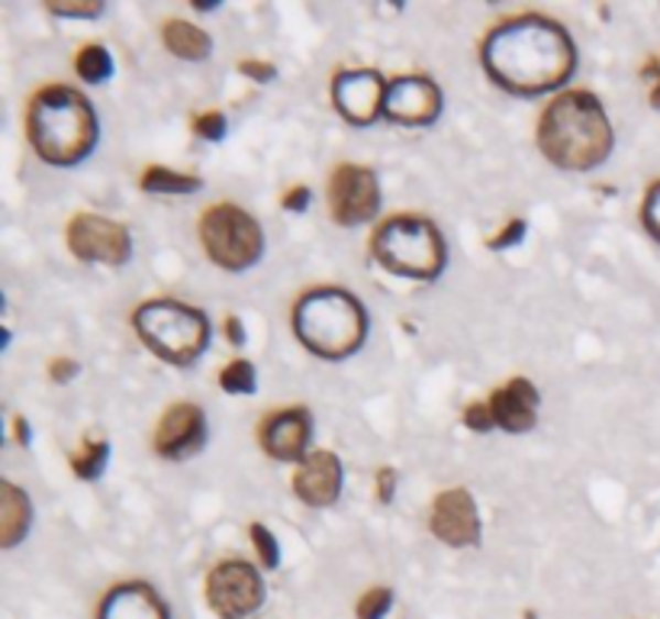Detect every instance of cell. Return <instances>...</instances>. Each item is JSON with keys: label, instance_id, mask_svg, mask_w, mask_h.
Listing matches in <instances>:
<instances>
[{"label": "cell", "instance_id": "10", "mask_svg": "<svg viewBox=\"0 0 660 619\" xmlns=\"http://www.w3.org/2000/svg\"><path fill=\"white\" fill-rule=\"evenodd\" d=\"M329 210L338 226H361L380 213V184L371 168L342 166L329 181Z\"/></svg>", "mask_w": 660, "mask_h": 619}, {"label": "cell", "instance_id": "7", "mask_svg": "<svg viewBox=\"0 0 660 619\" xmlns=\"http://www.w3.org/2000/svg\"><path fill=\"white\" fill-rule=\"evenodd\" d=\"M201 243L213 265L226 271H246L264 252V233L242 206L216 204L201 220Z\"/></svg>", "mask_w": 660, "mask_h": 619}, {"label": "cell", "instance_id": "23", "mask_svg": "<svg viewBox=\"0 0 660 619\" xmlns=\"http://www.w3.org/2000/svg\"><path fill=\"white\" fill-rule=\"evenodd\" d=\"M107 458H110V442L107 439H90L82 449V455L72 458V471L82 478V481H97L107 468Z\"/></svg>", "mask_w": 660, "mask_h": 619}, {"label": "cell", "instance_id": "28", "mask_svg": "<svg viewBox=\"0 0 660 619\" xmlns=\"http://www.w3.org/2000/svg\"><path fill=\"white\" fill-rule=\"evenodd\" d=\"M194 132H197L201 139L219 142V139L226 136V117H223L219 110H209V114H204V117L194 120Z\"/></svg>", "mask_w": 660, "mask_h": 619}, {"label": "cell", "instance_id": "21", "mask_svg": "<svg viewBox=\"0 0 660 619\" xmlns=\"http://www.w3.org/2000/svg\"><path fill=\"white\" fill-rule=\"evenodd\" d=\"M142 191H149V194H194V191H201V178L177 174L171 168H149L142 174Z\"/></svg>", "mask_w": 660, "mask_h": 619}, {"label": "cell", "instance_id": "34", "mask_svg": "<svg viewBox=\"0 0 660 619\" xmlns=\"http://www.w3.org/2000/svg\"><path fill=\"white\" fill-rule=\"evenodd\" d=\"M48 374H52V381L68 384V381L78 374V362H72V359H55V362L48 365Z\"/></svg>", "mask_w": 660, "mask_h": 619}, {"label": "cell", "instance_id": "31", "mask_svg": "<svg viewBox=\"0 0 660 619\" xmlns=\"http://www.w3.org/2000/svg\"><path fill=\"white\" fill-rule=\"evenodd\" d=\"M522 236H526V220H512L499 236H494L487 246L494 248V252H502V248L516 246V243H522Z\"/></svg>", "mask_w": 660, "mask_h": 619}, {"label": "cell", "instance_id": "37", "mask_svg": "<svg viewBox=\"0 0 660 619\" xmlns=\"http://www.w3.org/2000/svg\"><path fill=\"white\" fill-rule=\"evenodd\" d=\"M645 72H648V75H658V84H654V90H651V104L660 110V62H651Z\"/></svg>", "mask_w": 660, "mask_h": 619}, {"label": "cell", "instance_id": "29", "mask_svg": "<svg viewBox=\"0 0 660 619\" xmlns=\"http://www.w3.org/2000/svg\"><path fill=\"white\" fill-rule=\"evenodd\" d=\"M641 223H645V230L660 239V181L648 191V198H645V204H641Z\"/></svg>", "mask_w": 660, "mask_h": 619}, {"label": "cell", "instance_id": "36", "mask_svg": "<svg viewBox=\"0 0 660 619\" xmlns=\"http://www.w3.org/2000/svg\"><path fill=\"white\" fill-rule=\"evenodd\" d=\"M226 335H229L232 345H246V327H242L239 317H229V320H226Z\"/></svg>", "mask_w": 660, "mask_h": 619}, {"label": "cell", "instance_id": "27", "mask_svg": "<svg viewBox=\"0 0 660 619\" xmlns=\"http://www.w3.org/2000/svg\"><path fill=\"white\" fill-rule=\"evenodd\" d=\"M48 10L52 13H58V17H78V20H90V17H100L104 13V3H97V0H55V3H48Z\"/></svg>", "mask_w": 660, "mask_h": 619}, {"label": "cell", "instance_id": "32", "mask_svg": "<svg viewBox=\"0 0 660 619\" xmlns=\"http://www.w3.org/2000/svg\"><path fill=\"white\" fill-rule=\"evenodd\" d=\"M239 72H242L246 78H251V82H261V84H268L278 78V68H274V65H268V62H242V65H239Z\"/></svg>", "mask_w": 660, "mask_h": 619}, {"label": "cell", "instance_id": "18", "mask_svg": "<svg viewBox=\"0 0 660 619\" xmlns=\"http://www.w3.org/2000/svg\"><path fill=\"white\" fill-rule=\"evenodd\" d=\"M97 619H171V613L155 587L132 580V584H117L104 597Z\"/></svg>", "mask_w": 660, "mask_h": 619}, {"label": "cell", "instance_id": "15", "mask_svg": "<svg viewBox=\"0 0 660 619\" xmlns=\"http://www.w3.org/2000/svg\"><path fill=\"white\" fill-rule=\"evenodd\" d=\"M261 449L278 461H303L313 439V416L303 407L271 413L258 429Z\"/></svg>", "mask_w": 660, "mask_h": 619}, {"label": "cell", "instance_id": "6", "mask_svg": "<svg viewBox=\"0 0 660 619\" xmlns=\"http://www.w3.org/2000/svg\"><path fill=\"white\" fill-rule=\"evenodd\" d=\"M371 252L387 271L413 281L439 278L448 258L445 236L425 216H393L380 223L371 239Z\"/></svg>", "mask_w": 660, "mask_h": 619}, {"label": "cell", "instance_id": "3", "mask_svg": "<svg viewBox=\"0 0 660 619\" xmlns=\"http://www.w3.org/2000/svg\"><path fill=\"white\" fill-rule=\"evenodd\" d=\"M26 136L42 162L65 168L78 166L94 152L100 139V126L84 94L65 84H52V87H42L30 104Z\"/></svg>", "mask_w": 660, "mask_h": 619}, {"label": "cell", "instance_id": "11", "mask_svg": "<svg viewBox=\"0 0 660 619\" xmlns=\"http://www.w3.org/2000/svg\"><path fill=\"white\" fill-rule=\"evenodd\" d=\"M387 82L374 68H348L332 78V104L355 126H371L383 117Z\"/></svg>", "mask_w": 660, "mask_h": 619}, {"label": "cell", "instance_id": "30", "mask_svg": "<svg viewBox=\"0 0 660 619\" xmlns=\"http://www.w3.org/2000/svg\"><path fill=\"white\" fill-rule=\"evenodd\" d=\"M461 419H464V426H470L474 433H490V429L496 426L494 410H490V401H487V404H470Z\"/></svg>", "mask_w": 660, "mask_h": 619}, {"label": "cell", "instance_id": "17", "mask_svg": "<svg viewBox=\"0 0 660 619\" xmlns=\"http://www.w3.org/2000/svg\"><path fill=\"white\" fill-rule=\"evenodd\" d=\"M538 387L529 377H512L490 397V410L499 429L506 433H529L538 423Z\"/></svg>", "mask_w": 660, "mask_h": 619}, {"label": "cell", "instance_id": "22", "mask_svg": "<svg viewBox=\"0 0 660 619\" xmlns=\"http://www.w3.org/2000/svg\"><path fill=\"white\" fill-rule=\"evenodd\" d=\"M75 72H78V78L87 84H104L110 82V75H113V58H110V52L104 49V45H84L82 52L75 55Z\"/></svg>", "mask_w": 660, "mask_h": 619}, {"label": "cell", "instance_id": "4", "mask_svg": "<svg viewBox=\"0 0 660 619\" xmlns=\"http://www.w3.org/2000/svg\"><path fill=\"white\" fill-rule=\"evenodd\" d=\"M293 332L303 349L320 359H348L365 345L368 310L342 288H316L303 294L293 307Z\"/></svg>", "mask_w": 660, "mask_h": 619}, {"label": "cell", "instance_id": "8", "mask_svg": "<svg viewBox=\"0 0 660 619\" xmlns=\"http://www.w3.org/2000/svg\"><path fill=\"white\" fill-rule=\"evenodd\" d=\"M207 604L219 619H248L264 604V580L248 562H219L207 578Z\"/></svg>", "mask_w": 660, "mask_h": 619}, {"label": "cell", "instance_id": "13", "mask_svg": "<svg viewBox=\"0 0 660 619\" xmlns=\"http://www.w3.org/2000/svg\"><path fill=\"white\" fill-rule=\"evenodd\" d=\"M207 446V416L197 404H174L155 429V452L167 461L194 458Z\"/></svg>", "mask_w": 660, "mask_h": 619}, {"label": "cell", "instance_id": "12", "mask_svg": "<svg viewBox=\"0 0 660 619\" xmlns=\"http://www.w3.org/2000/svg\"><path fill=\"white\" fill-rule=\"evenodd\" d=\"M442 114V90L422 75H403L387 82L383 117L403 126H429Z\"/></svg>", "mask_w": 660, "mask_h": 619}, {"label": "cell", "instance_id": "35", "mask_svg": "<svg viewBox=\"0 0 660 619\" xmlns=\"http://www.w3.org/2000/svg\"><path fill=\"white\" fill-rule=\"evenodd\" d=\"M310 204V188H293L290 194H284V210H293V213H300V210H306Z\"/></svg>", "mask_w": 660, "mask_h": 619}, {"label": "cell", "instance_id": "9", "mask_svg": "<svg viewBox=\"0 0 660 619\" xmlns=\"http://www.w3.org/2000/svg\"><path fill=\"white\" fill-rule=\"evenodd\" d=\"M68 248H72V255H78L82 262L120 268V265L129 262V255H132V239H129V230H126V226L107 220V216L78 213V216L68 223Z\"/></svg>", "mask_w": 660, "mask_h": 619}, {"label": "cell", "instance_id": "25", "mask_svg": "<svg viewBox=\"0 0 660 619\" xmlns=\"http://www.w3.org/2000/svg\"><path fill=\"white\" fill-rule=\"evenodd\" d=\"M248 533H251V542H255V552H258V562H261V568L274 572V568L281 565V548H278V538H274V533H271L268 526H261V523H255Z\"/></svg>", "mask_w": 660, "mask_h": 619}, {"label": "cell", "instance_id": "2", "mask_svg": "<svg viewBox=\"0 0 660 619\" xmlns=\"http://www.w3.org/2000/svg\"><path fill=\"white\" fill-rule=\"evenodd\" d=\"M613 146V124L589 90H567L554 97L538 124L541 156L564 171H589L603 166Z\"/></svg>", "mask_w": 660, "mask_h": 619}, {"label": "cell", "instance_id": "5", "mask_svg": "<svg viewBox=\"0 0 660 619\" xmlns=\"http://www.w3.org/2000/svg\"><path fill=\"white\" fill-rule=\"evenodd\" d=\"M132 330L149 352L167 365H194L209 345V320L204 310L181 300H149L132 313Z\"/></svg>", "mask_w": 660, "mask_h": 619}, {"label": "cell", "instance_id": "26", "mask_svg": "<svg viewBox=\"0 0 660 619\" xmlns=\"http://www.w3.org/2000/svg\"><path fill=\"white\" fill-rule=\"evenodd\" d=\"M393 607V590L390 587H374L358 600V619H383Z\"/></svg>", "mask_w": 660, "mask_h": 619}, {"label": "cell", "instance_id": "19", "mask_svg": "<svg viewBox=\"0 0 660 619\" xmlns=\"http://www.w3.org/2000/svg\"><path fill=\"white\" fill-rule=\"evenodd\" d=\"M30 520H33L30 497L23 494L17 484L3 481L0 484V542H3V548H13L30 533Z\"/></svg>", "mask_w": 660, "mask_h": 619}, {"label": "cell", "instance_id": "14", "mask_svg": "<svg viewBox=\"0 0 660 619\" xmlns=\"http://www.w3.org/2000/svg\"><path fill=\"white\" fill-rule=\"evenodd\" d=\"M429 526H432V536L442 538L452 548L477 545L480 542V513H477L470 491L454 488V491L435 497Z\"/></svg>", "mask_w": 660, "mask_h": 619}, {"label": "cell", "instance_id": "1", "mask_svg": "<svg viewBox=\"0 0 660 619\" xmlns=\"http://www.w3.org/2000/svg\"><path fill=\"white\" fill-rule=\"evenodd\" d=\"M484 72L509 94L538 97L558 90L577 68V49L567 30L548 17L526 13L490 30L480 49Z\"/></svg>", "mask_w": 660, "mask_h": 619}, {"label": "cell", "instance_id": "20", "mask_svg": "<svg viewBox=\"0 0 660 619\" xmlns=\"http://www.w3.org/2000/svg\"><path fill=\"white\" fill-rule=\"evenodd\" d=\"M165 45L171 55L187 58V62H204V58L209 55V49H213V42H209L207 33H204L201 26L187 23V20H167Z\"/></svg>", "mask_w": 660, "mask_h": 619}, {"label": "cell", "instance_id": "24", "mask_svg": "<svg viewBox=\"0 0 660 619\" xmlns=\"http://www.w3.org/2000/svg\"><path fill=\"white\" fill-rule=\"evenodd\" d=\"M255 365L246 362V359H236V362H229L223 374H219V384H223V391L226 394H251L255 391Z\"/></svg>", "mask_w": 660, "mask_h": 619}, {"label": "cell", "instance_id": "33", "mask_svg": "<svg viewBox=\"0 0 660 619\" xmlns=\"http://www.w3.org/2000/svg\"><path fill=\"white\" fill-rule=\"evenodd\" d=\"M393 488H397V471L393 468H380L377 471V497H380V503L393 500Z\"/></svg>", "mask_w": 660, "mask_h": 619}, {"label": "cell", "instance_id": "16", "mask_svg": "<svg viewBox=\"0 0 660 619\" xmlns=\"http://www.w3.org/2000/svg\"><path fill=\"white\" fill-rule=\"evenodd\" d=\"M293 494L300 497L306 506H332L338 494H342V461L338 455L326 452H310L296 474H293Z\"/></svg>", "mask_w": 660, "mask_h": 619}, {"label": "cell", "instance_id": "38", "mask_svg": "<svg viewBox=\"0 0 660 619\" xmlns=\"http://www.w3.org/2000/svg\"><path fill=\"white\" fill-rule=\"evenodd\" d=\"M17 442H20V446H30V426L23 423V416H17Z\"/></svg>", "mask_w": 660, "mask_h": 619}]
</instances>
